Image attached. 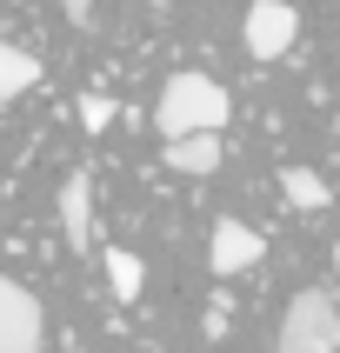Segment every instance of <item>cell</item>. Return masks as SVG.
Instances as JSON below:
<instances>
[{
	"mask_svg": "<svg viewBox=\"0 0 340 353\" xmlns=\"http://www.w3.org/2000/svg\"><path fill=\"white\" fill-rule=\"evenodd\" d=\"M60 234H67L74 254L94 247V174H67V187H60Z\"/></svg>",
	"mask_w": 340,
	"mask_h": 353,
	"instance_id": "8992f818",
	"label": "cell"
},
{
	"mask_svg": "<svg viewBox=\"0 0 340 353\" xmlns=\"http://www.w3.org/2000/svg\"><path fill=\"white\" fill-rule=\"evenodd\" d=\"M280 353H340V300L307 287L280 314Z\"/></svg>",
	"mask_w": 340,
	"mask_h": 353,
	"instance_id": "7a4b0ae2",
	"label": "cell"
},
{
	"mask_svg": "<svg viewBox=\"0 0 340 353\" xmlns=\"http://www.w3.org/2000/svg\"><path fill=\"white\" fill-rule=\"evenodd\" d=\"M167 167L187 180H207L220 167V134H187V140H167Z\"/></svg>",
	"mask_w": 340,
	"mask_h": 353,
	"instance_id": "52a82bcc",
	"label": "cell"
},
{
	"mask_svg": "<svg viewBox=\"0 0 340 353\" xmlns=\"http://www.w3.org/2000/svg\"><path fill=\"white\" fill-rule=\"evenodd\" d=\"M47 340V314L20 280H0V353H40Z\"/></svg>",
	"mask_w": 340,
	"mask_h": 353,
	"instance_id": "3957f363",
	"label": "cell"
},
{
	"mask_svg": "<svg viewBox=\"0 0 340 353\" xmlns=\"http://www.w3.org/2000/svg\"><path fill=\"white\" fill-rule=\"evenodd\" d=\"M334 274H340V247H334Z\"/></svg>",
	"mask_w": 340,
	"mask_h": 353,
	"instance_id": "4fadbf2b",
	"label": "cell"
},
{
	"mask_svg": "<svg viewBox=\"0 0 340 353\" xmlns=\"http://www.w3.org/2000/svg\"><path fill=\"white\" fill-rule=\"evenodd\" d=\"M280 194H287V207L314 214V207H327V200H334V187H327L314 167H287V174H280Z\"/></svg>",
	"mask_w": 340,
	"mask_h": 353,
	"instance_id": "ba28073f",
	"label": "cell"
},
{
	"mask_svg": "<svg viewBox=\"0 0 340 353\" xmlns=\"http://www.w3.org/2000/svg\"><path fill=\"white\" fill-rule=\"evenodd\" d=\"M40 80V60L27 47H0V100H20Z\"/></svg>",
	"mask_w": 340,
	"mask_h": 353,
	"instance_id": "9c48e42d",
	"label": "cell"
},
{
	"mask_svg": "<svg viewBox=\"0 0 340 353\" xmlns=\"http://www.w3.org/2000/svg\"><path fill=\"white\" fill-rule=\"evenodd\" d=\"M260 254H267V240H260L247 220H214V240H207V267H214V280L247 274Z\"/></svg>",
	"mask_w": 340,
	"mask_h": 353,
	"instance_id": "5b68a950",
	"label": "cell"
},
{
	"mask_svg": "<svg viewBox=\"0 0 340 353\" xmlns=\"http://www.w3.org/2000/svg\"><path fill=\"white\" fill-rule=\"evenodd\" d=\"M107 280H114V300H120V307H134V300H140V280H147L140 254H127V247H107Z\"/></svg>",
	"mask_w": 340,
	"mask_h": 353,
	"instance_id": "30bf717a",
	"label": "cell"
},
{
	"mask_svg": "<svg viewBox=\"0 0 340 353\" xmlns=\"http://www.w3.org/2000/svg\"><path fill=\"white\" fill-rule=\"evenodd\" d=\"M240 34H247V54L254 60H280L287 47H294V34H300V14L287 7V0H254Z\"/></svg>",
	"mask_w": 340,
	"mask_h": 353,
	"instance_id": "277c9868",
	"label": "cell"
},
{
	"mask_svg": "<svg viewBox=\"0 0 340 353\" xmlns=\"http://www.w3.org/2000/svg\"><path fill=\"white\" fill-rule=\"evenodd\" d=\"M74 114H80V127H87V134H107V127H114V100L80 94V100H74Z\"/></svg>",
	"mask_w": 340,
	"mask_h": 353,
	"instance_id": "8fae6325",
	"label": "cell"
},
{
	"mask_svg": "<svg viewBox=\"0 0 340 353\" xmlns=\"http://www.w3.org/2000/svg\"><path fill=\"white\" fill-rule=\"evenodd\" d=\"M234 114V94L214 74H167L160 87V140H187V134H220Z\"/></svg>",
	"mask_w": 340,
	"mask_h": 353,
	"instance_id": "6da1fadb",
	"label": "cell"
},
{
	"mask_svg": "<svg viewBox=\"0 0 340 353\" xmlns=\"http://www.w3.org/2000/svg\"><path fill=\"white\" fill-rule=\"evenodd\" d=\"M207 334H214V340L227 334V300H214V307H207Z\"/></svg>",
	"mask_w": 340,
	"mask_h": 353,
	"instance_id": "7c38bea8",
	"label": "cell"
}]
</instances>
